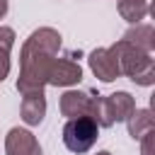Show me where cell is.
I'll list each match as a JSON object with an SVG mask.
<instances>
[{
	"instance_id": "6da1fadb",
	"label": "cell",
	"mask_w": 155,
	"mask_h": 155,
	"mask_svg": "<svg viewBox=\"0 0 155 155\" xmlns=\"http://www.w3.org/2000/svg\"><path fill=\"white\" fill-rule=\"evenodd\" d=\"M58 51H61V34L56 29L41 27L31 31L19 53V80H17L19 94L44 92V85L48 82V70Z\"/></svg>"
},
{
	"instance_id": "7a4b0ae2",
	"label": "cell",
	"mask_w": 155,
	"mask_h": 155,
	"mask_svg": "<svg viewBox=\"0 0 155 155\" xmlns=\"http://www.w3.org/2000/svg\"><path fill=\"white\" fill-rule=\"evenodd\" d=\"M136 109V102L128 92H114L107 97H90V111L87 116L97 126H111L116 121H126Z\"/></svg>"
},
{
	"instance_id": "3957f363",
	"label": "cell",
	"mask_w": 155,
	"mask_h": 155,
	"mask_svg": "<svg viewBox=\"0 0 155 155\" xmlns=\"http://www.w3.org/2000/svg\"><path fill=\"white\" fill-rule=\"evenodd\" d=\"M116 51H119V65H121V75H128L133 82L138 85H153L155 80V65L148 51L128 44V41H116Z\"/></svg>"
},
{
	"instance_id": "277c9868",
	"label": "cell",
	"mask_w": 155,
	"mask_h": 155,
	"mask_svg": "<svg viewBox=\"0 0 155 155\" xmlns=\"http://www.w3.org/2000/svg\"><path fill=\"white\" fill-rule=\"evenodd\" d=\"M97 138H99V126L90 116L68 119V124L63 126V143L70 153H78V155L87 153Z\"/></svg>"
},
{
	"instance_id": "5b68a950",
	"label": "cell",
	"mask_w": 155,
	"mask_h": 155,
	"mask_svg": "<svg viewBox=\"0 0 155 155\" xmlns=\"http://www.w3.org/2000/svg\"><path fill=\"white\" fill-rule=\"evenodd\" d=\"M90 68L92 73L102 80V82H111L121 75V65H119V51H116V44L109 46V48H94L90 53Z\"/></svg>"
},
{
	"instance_id": "8992f818",
	"label": "cell",
	"mask_w": 155,
	"mask_h": 155,
	"mask_svg": "<svg viewBox=\"0 0 155 155\" xmlns=\"http://www.w3.org/2000/svg\"><path fill=\"white\" fill-rule=\"evenodd\" d=\"M5 153L7 155H41V145L27 128H10L5 136Z\"/></svg>"
},
{
	"instance_id": "52a82bcc",
	"label": "cell",
	"mask_w": 155,
	"mask_h": 155,
	"mask_svg": "<svg viewBox=\"0 0 155 155\" xmlns=\"http://www.w3.org/2000/svg\"><path fill=\"white\" fill-rule=\"evenodd\" d=\"M82 80V68L70 58H56L48 70V82L56 87H68Z\"/></svg>"
},
{
	"instance_id": "ba28073f",
	"label": "cell",
	"mask_w": 155,
	"mask_h": 155,
	"mask_svg": "<svg viewBox=\"0 0 155 155\" xmlns=\"http://www.w3.org/2000/svg\"><path fill=\"white\" fill-rule=\"evenodd\" d=\"M19 114H22V121L27 126H39L44 121V114H46V97H44V92L22 94Z\"/></svg>"
},
{
	"instance_id": "9c48e42d",
	"label": "cell",
	"mask_w": 155,
	"mask_h": 155,
	"mask_svg": "<svg viewBox=\"0 0 155 155\" xmlns=\"http://www.w3.org/2000/svg\"><path fill=\"white\" fill-rule=\"evenodd\" d=\"M90 111V94L78 92V90H68L61 97V114L65 119H78V116H87Z\"/></svg>"
},
{
	"instance_id": "30bf717a",
	"label": "cell",
	"mask_w": 155,
	"mask_h": 155,
	"mask_svg": "<svg viewBox=\"0 0 155 155\" xmlns=\"http://www.w3.org/2000/svg\"><path fill=\"white\" fill-rule=\"evenodd\" d=\"M126 121H128V136L133 140H140L145 133L155 131V119H153L150 109H133V114Z\"/></svg>"
},
{
	"instance_id": "8fae6325",
	"label": "cell",
	"mask_w": 155,
	"mask_h": 155,
	"mask_svg": "<svg viewBox=\"0 0 155 155\" xmlns=\"http://www.w3.org/2000/svg\"><path fill=\"white\" fill-rule=\"evenodd\" d=\"M124 41H128V44H133V46H138V48H143V51H153V27L150 24H140V27H136V29H128L126 34H124Z\"/></svg>"
},
{
	"instance_id": "7c38bea8",
	"label": "cell",
	"mask_w": 155,
	"mask_h": 155,
	"mask_svg": "<svg viewBox=\"0 0 155 155\" xmlns=\"http://www.w3.org/2000/svg\"><path fill=\"white\" fill-rule=\"evenodd\" d=\"M119 15L131 22V24H138L145 15H148V2L145 0H119Z\"/></svg>"
},
{
	"instance_id": "4fadbf2b",
	"label": "cell",
	"mask_w": 155,
	"mask_h": 155,
	"mask_svg": "<svg viewBox=\"0 0 155 155\" xmlns=\"http://www.w3.org/2000/svg\"><path fill=\"white\" fill-rule=\"evenodd\" d=\"M15 44V31L10 27H0V82L10 73V48Z\"/></svg>"
},
{
	"instance_id": "5bb4252c",
	"label": "cell",
	"mask_w": 155,
	"mask_h": 155,
	"mask_svg": "<svg viewBox=\"0 0 155 155\" xmlns=\"http://www.w3.org/2000/svg\"><path fill=\"white\" fill-rule=\"evenodd\" d=\"M140 140H143V155H153V140H155V131L145 133Z\"/></svg>"
},
{
	"instance_id": "9a60e30c",
	"label": "cell",
	"mask_w": 155,
	"mask_h": 155,
	"mask_svg": "<svg viewBox=\"0 0 155 155\" xmlns=\"http://www.w3.org/2000/svg\"><path fill=\"white\" fill-rule=\"evenodd\" d=\"M97 155H111V153H109V150H99Z\"/></svg>"
}]
</instances>
